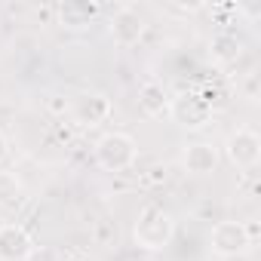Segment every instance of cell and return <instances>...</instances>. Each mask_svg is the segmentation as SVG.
I'll return each mask as SVG.
<instances>
[{
	"mask_svg": "<svg viewBox=\"0 0 261 261\" xmlns=\"http://www.w3.org/2000/svg\"><path fill=\"white\" fill-rule=\"evenodd\" d=\"M175 215L160 203H145L133 221V240L145 252H163L175 240Z\"/></svg>",
	"mask_w": 261,
	"mask_h": 261,
	"instance_id": "obj_1",
	"label": "cell"
},
{
	"mask_svg": "<svg viewBox=\"0 0 261 261\" xmlns=\"http://www.w3.org/2000/svg\"><path fill=\"white\" fill-rule=\"evenodd\" d=\"M136 160H139V142L123 129H111L95 142V163L101 172H111V175L126 172L136 166Z\"/></svg>",
	"mask_w": 261,
	"mask_h": 261,
	"instance_id": "obj_2",
	"label": "cell"
},
{
	"mask_svg": "<svg viewBox=\"0 0 261 261\" xmlns=\"http://www.w3.org/2000/svg\"><path fill=\"white\" fill-rule=\"evenodd\" d=\"M209 249L221 258H237L252 249V230L246 221L237 218H221L209 227Z\"/></svg>",
	"mask_w": 261,
	"mask_h": 261,
	"instance_id": "obj_3",
	"label": "cell"
},
{
	"mask_svg": "<svg viewBox=\"0 0 261 261\" xmlns=\"http://www.w3.org/2000/svg\"><path fill=\"white\" fill-rule=\"evenodd\" d=\"M224 157H227L230 166H237L243 172L255 169L258 160H261V136L252 126H237L224 139Z\"/></svg>",
	"mask_w": 261,
	"mask_h": 261,
	"instance_id": "obj_4",
	"label": "cell"
},
{
	"mask_svg": "<svg viewBox=\"0 0 261 261\" xmlns=\"http://www.w3.org/2000/svg\"><path fill=\"white\" fill-rule=\"evenodd\" d=\"M169 117L181 129H203L212 123V101L200 92H178L169 101Z\"/></svg>",
	"mask_w": 261,
	"mask_h": 261,
	"instance_id": "obj_5",
	"label": "cell"
},
{
	"mask_svg": "<svg viewBox=\"0 0 261 261\" xmlns=\"http://www.w3.org/2000/svg\"><path fill=\"white\" fill-rule=\"evenodd\" d=\"M68 111H71V117H74L80 126L95 129V126H101V123L111 120V114H114V101H111L108 92L89 89V92H80V95L68 105Z\"/></svg>",
	"mask_w": 261,
	"mask_h": 261,
	"instance_id": "obj_6",
	"label": "cell"
},
{
	"mask_svg": "<svg viewBox=\"0 0 261 261\" xmlns=\"http://www.w3.org/2000/svg\"><path fill=\"white\" fill-rule=\"evenodd\" d=\"M145 28L148 25H145L142 13L136 7H120V10H114V16L108 22V31H111V37H114L117 46H136L145 37Z\"/></svg>",
	"mask_w": 261,
	"mask_h": 261,
	"instance_id": "obj_7",
	"label": "cell"
},
{
	"mask_svg": "<svg viewBox=\"0 0 261 261\" xmlns=\"http://www.w3.org/2000/svg\"><path fill=\"white\" fill-rule=\"evenodd\" d=\"M34 252V240L25 224L7 221L0 224V261H25Z\"/></svg>",
	"mask_w": 261,
	"mask_h": 261,
	"instance_id": "obj_8",
	"label": "cell"
},
{
	"mask_svg": "<svg viewBox=\"0 0 261 261\" xmlns=\"http://www.w3.org/2000/svg\"><path fill=\"white\" fill-rule=\"evenodd\" d=\"M221 163V151L212 142H191L181 151V166L191 175H212Z\"/></svg>",
	"mask_w": 261,
	"mask_h": 261,
	"instance_id": "obj_9",
	"label": "cell"
},
{
	"mask_svg": "<svg viewBox=\"0 0 261 261\" xmlns=\"http://www.w3.org/2000/svg\"><path fill=\"white\" fill-rule=\"evenodd\" d=\"M169 89L160 83V80H145L142 86H139V108H142V114L145 117H151V120H160V117H169Z\"/></svg>",
	"mask_w": 261,
	"mask_h": 261,
	"instance_id": "obj_10",
	"label": "cell"
},
{
	"mask_svg": "<svg viewBox=\"0 0 261 261\" xmlns=\"http://www.w3.org/2000/svg\"><path fill=\"white\" fill-rule=\"evenodd\" d=\"M240 56H243V40H240L233 31L221 28V31H215V34L209 37V59H212L215 65L227 68V65H233Z\"/></svg>",
	"mask_w": 261,
	"mask_h": 261,
	"instance_id": "obj_11",
	"label": "cell"
},
{
	"mask_svg": "<svg viewBox=\"0 0 261 261\" xmlns=\"http://www.w3.org/2000/svg\"><path fill=\"white\" fill-rule=\"evenodd\" d=\"M98 16H101V7L98 4H86V0H68V4L59 7V22L65 28H86Z\"/></svg>",
	"mask_w": 261,
	"mask_h": 261,
	"instance_id": "obj_12",
	"label": "cell"
},
{
	"mask_svg": "<svg viewBox=\"0 0 261 261\" xmlns=\"http://www.w3.org/2000/svg\"><path fill=\"white\" fill-rule=\"evenodd\" d=\"M22 203H25V185H22V178L16 172H4V169H0V209L13 212Z\"/></svg>",
	"mask_w": 261,
	"mask_h": 261,
	"instance_id": "obj_13",
	"label": "cell"
},
{
	"mask_svg": "<svg viewBox=\"0 0 261 261\" xmlns=\"http://www.w3.org/2000/svg\"><path fill=\"white\" fill-rule=\"evenodd\" d=\"M25 261H56V252H53V249H46V246H40V249L34 246V252H31Z\"/></svg>",
	"mask_w": 261,
	"mask_h": 261,
	"instance_id": "obj_14",
	"label": "cell"
},
{
	"mask_svg": "<svg viewBox=\"0 0 261 261\" xmlns=\"http://www.w3.org/2000/svg\"><path fill=\"white\" fill-rule=\"evenodd\" d=\"M10 157V139L4 136V129H0V163H4Z\"/></svg>",
	"mask_w": 261,
	"mask_h": 261,
	"instance_id": "obj_15",
	"label": "cell"
}]
</instances>
